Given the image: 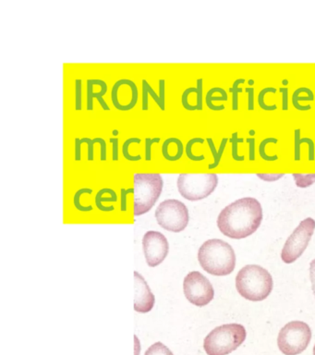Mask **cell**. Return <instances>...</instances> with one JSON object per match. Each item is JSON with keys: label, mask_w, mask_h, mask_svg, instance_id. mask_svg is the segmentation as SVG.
I'll list each match as a JSON object with an SVG mask.
<instances>
[{"label": "cell", "mask_w": 315, "mask_h": 355, "mask_svg": "<svg viewBox=\"0 0 315 355\" xmlns=\"http://www.w3.org/2000/svg\"><path fill=\"white\" fill-rule=\"evenodd\" d=\"M262 221V207L258 200L245 197L221 211L217 227L226 237L240 240L253 235L261 226Z\"/></svg>", "instance_id": "1"}, {"label": "cell", "mask_w": 315, "mask_h": 355, "mask_svg": "<svg viewBox=\"0 0 315 355\" xmlns=\"http://www.w3.org/2000/svg\"><path fill=\"white\" fill-rule=\"evenodd\" d=\"M201 268L213 276H228L236 266V254L228 243L219 239L206 241L198 252Z\"/></svg>", "instance_id": "2"}, {"label": "cell", "mask_w": 315, "mask_h": 355, "mask_svg": "<svg viewBox=\"0 0 315 355\" xmlns=\"http://www.w3.org/2000/svg\"><path fill=\"white\" fill-rule=\"evenodd\" d=\"M273 286V277L269 272L257 265L244 266L236 277L237 293L251 302L264 301L272 293Z\"/></svg>", "instance_id": "3"}, {"label": "cell", "mask_w": 315, "mask_h": 355, "mask_svg": "<svg viewBox=\"0 0 315 355\" xmlns=\"http://www.w3.org/2000/svg\"><path fill=\"white\" fill-rule=\"evenodd\" d=\"M246 336L242 324H228L215 327L204 338V351L207 355H228L244 343Z\"/></svg>", "instance_id": "4"}, {"label": "cell", "mask_w": 315, "mask_h": 355, "mask_svg": "<svg viewBox=\"0 0 315 355\" xmlns=\"http://www.w3.org/2000/svg\"><path fill=\"white\" fill-rule=\"evenodd\" d=\"M134 216L149 212L161 196L164 180L159 173H135Z\"/></svg>", "instance_id": "5"}, {"label": "cell", "mask_w": 315, "mask_h": 355, "mask_svg": "<svg viewBox=\"0 0 315 355\" xmlns=\"http://www.w3.org/2000/svg\"><path fill=\"white\" fill-rule=\"evenodd\" d=\"M217 184L218 176L215 173H181L177 180L179 193L192 202L211 196Z\"/></svg>", "instance_id": "6"}, {"label": "cell", "mask_w": 315, "mask_h": 355, "mask_svg": "<svg viewBox=\"0 0 315 355\" xmlns=\"http://www.w3.org/2000/svg\"><path fill=\"white\" fill-rule=\"evenodd\" d=\"M312 340V330L303 321H292L282 327L278 337L279 349L285 355H298L303 352Z\"/></svg>", "instance_id": "7"}, {"label": "cell", "mask_w": 315, "mask_h": 355, "mask_svg": "<svg viewBox=\"0 0 315 355\" xmlns=\"http://www.w3.org/2000/svg\"><path fill=\"white\" fill-rule=\"evenodd\" d=\"M154 216L157 223L168 232H183L189 224V210L183 202L176 199H168L157 207Z\"/></svg>", "instance_id": "8"}, {"label": "cell", "mask_w": 315, "mask_h": 355, "mask_svg": "<svg viewBox=\"0 0 315 355\" xmlns=\"http://www.w3.org/2000/svg\"><path fill=\"white\" fill-rule=\"evenodd\" d=\"M314 218H307L298 224L292 234L287 238L282 249L281 258L284 263H294L303 255L314 235Z\"/></svg>", "instance_id": "9"}, {"label": "cell", "mask_w": 315, "mask_h": 355, "mask_svg": "<svg viewBox=\"0 0 315 355\" xmlns=\"http://www.w3.org/2000/svg\"><path fill=\"white\" fill-rule=\"evenodd\" d=\"M183 293L188 301L198 307L206 306L215 297L211 282L199 271L190 272L185 277Z\"/></svg>", "instance_id": "10"}, {"label": "cell", "mask_w": 315, "mask_h": 355, "mask_svg": "<svg viewBox=\"0 0 315 355\" xmlns=\"http://www.w3.org/2000/svg\"><path fill=\"white\" fill-rule=\"evenodd\" d=\"M143 249L146 263L150 268H156L168 257L170 244L163 233L150 230L143 236Z\"/></svg>", "instance_id": "11"}, {"label": "cell", "mask_w": 315, "mask_h": 355, "mask_svg": "<svg viewBox=\"0 0 315 355\" xmlns=\"http://www.w3.org/2000/svg\"><path fill=\"white\" fill-rule=\"evenodd\" d=\"M139 99L136 83L129 79L117 80L111 90V102L118 111L134 110Z\"/></svg>", "instance_id": "12"}, {"label": "cell", "mask_w": 315, "mask_h": 355, "mask_svg": "<svg viewBox=\"0 0 315 355\" xmlns=\"http://www.w3.org/2000/svg\"><path fill=\"white\" fill-rule=\"evenodd\" d=\"M134 310L141 313L150 312L154 306L156 298L147 282L137 271H134Z\"/></svg>", "instance_id": "13"}, {"label": "cell", "mask_w": 315, "mask_h": 355, "mask_svg": "<svg viewBox=\"0 0 315 355\" xmlns=\"http://www.w3.org/2000/svg\"><path fill=\"white\" fill-rule=\"evenodd\" d=\"M162 155L165 160L170 162H176L184 154V146L179 138L170 137L164 141L162 144Z\"/></svg>", "instance_id": "14"}, {"label": "cell", "mask_w": 315, "mask_h": 355, "mask_svg": "<svg viewBox=\"0 0 315 355\" xmlns=\"http://www.w3.org/2000/svg\"><path fill=\"white\" fill-rule=\"evenodd\" d=\"M93 79H88L87 80V108L88 111H92L93 110V98L98 99L99 104H100L102 108L104 110L109 111L110 110L109 105L105 101L104 96L107 92V85L105 82L102 85L101 90L96 92L93 90Z\"/></svg>", "instance_id": "15"}, {"label": "cell", "mask_w": 315, "mask_h": 355, "mask_svg": "<svg viewBox=\"0 0 315 355\" xmlns=\"http://www.w3.org/2000/svg\"><path fill=\"white\" fill-rule=\"evenodd\" d=\"M117 202V193H116V191L111 188L101 189V190H99L98 193H96L95 198L96 207L102 211V212H112V211L115 210V207H113V205H111V207H106V205H104L105 202Z\"/></svg>", "instance_id": "16"}, {"label": "cell", "mask_w": 315, "mask_h": 355, "mask_svg": "<svg viewBox=\"0 0 315 355\" xmlns=\"http://www.w3.org/2000/svg\"><path fill=\"white\" fill-rule=\"evenodd\" d=\"M228 96L226 92L223 88L214 87L207 92L206 96V103L207 107L212 111H220L225 110V105H215L214 101H228Z\"/></svg>", "instance_id": "17"}, {"label": "cell", "mask_w": 315, "mask_h": 355, "mask_svg": "<svg viewBox=\"0 0 315 355\" xmlns=\"http://www.w3.org/2000/svg\"><path fill=\"white\" fill-rule=\"evenodd\" d=\"M314 94L311 89L307 87L298 88L292 94V104L296 110L298 111L311 110V105H303L300 104V101H314Z\"/></svg>", "instance_id": "18"}, {"label": "cell", "mask_w": 315, "mask_h": 355, "mask_svg": "<svg viewBox=\"0 0 315 355\" xmlns=\"http://www.w3.org/2000/svg\"><path fill=\"white\" fill-rule=\"evenodd\" d=\"M82 143L88 144V150H87V160L93 161V158H95V144L96 143L100 144L101 148V157L100 160L102 162L107 160V143L105 141V139L100 137H96L93 139L90 138H82Z\"/></svg>", "instance_id": "19"}, {"label": "cell", "mask_w": 315, "mask_h": 355, "mask_svg": "<svg viewBox=\"0 0 315 355\" xmlns=\"http://www.w3.org/2000/svg\"><path fill=\"white\" fill-rule=\"evenodd\" d=\"M207 144H208L210 151H211L213 157H214V162L209 164L208 168L214 169L217 168L220 164L221 158L223 157L224 151H225L226 144L229 141L228 138L224 137L221 141L220 146L218 150L215 148L214 141L212 138H206Z\"/></svg>", "instance_id": "20"}, {"label": "cell", "mask_w": 315, "mask_h": 355, "mask_svg": "<svg viewBox=\"0 0 315 355\" xmlns=\"http://www.w3.org/2000/svg\"><path fill=\"white\" fill-rule=\"evenodd\" d=\"M143 83H145L146 88H147V91L149 93V96L154 99V101H156L157 105H159L160 110L162 111H165V80L164 79L159 80V94L156 93V91L152 88V86L149 85L147 80H143Z\"/></svg>", "instance_id": "21"}, {"label": "cell", "mask_w": 315, "mask_h": 355, "mask_svg": "<svg viewBox=\"0 0 315 355\" xmlns=\"http://www.w3.org/2000/svg\"><path fill=\"white\" fill-rule=\"evenodd\" d=\"M93 190L90 188H82L79 189L78 191H76L75 194H74L73 197V205L74 207L76 208L77 210L80 211V212H91L93 211L92 205H82L81 202L82 196L84 194H92Z\"/></svg>", "instance_id": "22"}, {"label": "cell", "mask_w": 315, "mask_h": 355, "mask_svg": "<svg viewBox=\"0 0 315 355\" xmlns=\"http://www.w3.org/2000/svg\"><path fill=\"white\" fill-rule=\"evenodd\" d=\"M278 140L276 138L273 137H268L264 139L260 143L259 146V155L260 157H261L262 159H264V161H267V162H272V161H276L278 160V155H269L267 154V152H265V147H267V144H278Z\"/></svg>", "instance_id": "23"}, {"label": "cell", "mask_w": 315, "mask_h": 355, "mask_svg": "<svg viewBox=\"0 0 315 355\" xmlns=\"http://www.w3.org/2000/svg\"><path fill=\"white\" fill-rule=\"evenodd\" d=\"M204 143V139L200 137L192 138L188 141L186 146H185V154H186L187 157L189 158L190 160L195 161V162H200V161L206 159L204 155H195L192 153V146H195V144Z\"/></svg>", "instance_id": "24"}, {"label": "cell", "mask_w": 315, "mask_h": 355, "mask_svg": "<svg viewBox=\"0 0 315 355\" xmlns=\"http://www.w3.org/2000/svg\"><path fill=\"white\" fill-rule=\"evenodd\" d=\"M141 141H142V140H141L140 138L136 137L129 138L127 139L125 141H124L123 146V155L126 160L132 161V162H136V161L142 160V157H141V155H132L129 154V147L131 146V144H141Z\"/></svg>", "instance_id": "25"}, {"label": "cell", "mask_w": 315, "mask_h": 355, "mask_svg": "<svg viewBox=\"0 0 315 355\" xmlns=\"http://www.w3.org/2000/svg\"><path fill=\"white\" fill-rule=\"evenodd\" d=\"M229 141L231 143V157L233 158V160L237 161V162L244 161V155L239 154V144L243 143L244 140L242 138L237 137V132H234L232 135V137L229 139Z\"/></svg>", "instance_id": "26"}, {"label": "cell", "mask_w": 315, "mask_h": 355, "mask_svg": "<svg viewBox=\"0 0 315 355\" xmlns=\"http://www.w3.org/2000/svg\"><path fill=\"white\" fill-rule=\"evenodd\" d=\"M245 83V79L240 78L233 83L232 87L229 88V92L232 94V110H239V94L242 93V89L240 88V85Z\"/></svg>", "instance_id": "27"}, {"label": "cell", "mask_w": 315, "mask_h": 355, "mask_svg": "<svg viewBox=\"0 0 315 355\" xmlns=\"http://www.w3.org/2000/svg\"><path fill=\"white\" fill-rule=\"evenodd\" d=\"M292 176L298 188H308L315 182V174L293 173Z\"/></svg>", "instance_id": "28"}, {"label": "cell", "mask_w": 315, "mask_h": 355, "mask_svg": "<svg viewBox=\"0 0 315 355\" xmlns=\"http://www.w3.org/2000/svg\"><path fill=\"white\" fill-rule=\"evenodd\" d=\"M276 94V89L273 87H267L262 89V90L260 91V93L258 94V104L260 105V107L262 108V110L264 111H273L278 110V105L273 104V105H267L265 104L264 102V96L267 94Z\"/></svg>", "instance_id": "29"}, {"label": "cell", "mask_w": 315, "mask_h": 355, "mask_svg": "<svg viewBox=\"0 0 315 355\" xmlns=\"http://www.w3.org/2000/svg\"><path fill=\"white\" fill-rule=\"evenodd\" d=\"M145 355H174L173 352L162 343H156L149 347Z\"/></svg>", "instance_id": "30"}, {"label": "cell", "mask_w": 315, "mask_h": 355, "mask_svg": "<svg viewBox=\"0 0 315 355\" xmlns=\"http://www.w3.org/2000/svg\"><path fill=\"white\" fill-rule=\"evenodd\" d=\"M82 110V80H75V110Z\"/></svg>", "instance_id": "31"}, {"label": "cell", "mask_w": 315, "mask_h": 355, "mask_svg": "<svg viewBox=\"0 0 315 355\" xmlns=\"http://www.w3.org/2000/svg\"><path fill=\"white\" fill-rule=\"evenodd\" d=\"M197 93H196V107L197 111L203 110L204 80L200 78L197 80Z\"/></svg>", "instance_id": "32"}, {"label": "cell", "mask_w": 315, "mask_h": 355, "mask_svg": "<svg viewBox=\"0 0 315 355\" xmlns=\"http://www.w3.org/2000/svg\"><path fill=\"white\" fill-rule=\"evenodd\" d=\"M300 129H296L294 130V160L300 161L301 153H300Z\"/></svg>", "instance_id": "33"}, {"label": "cell", "mask_w": 315, "mask_h": 355, "mask_svg": "<svg viewBox=\"0 0 315 355\" xmlns=\"http://www.w3.org/2000/svg\"><path fill=\"white\" fill-rule=\"evenodd\" d=\"M161 141L159 137H154L153 139L146 137L145 138V160L151 161L152 159V146L154 144H159Z\"/></svg>", "instance_id": "34"}, {"label": "cell", "mask_w": 315, "mask_h": 355, "mask_svg": "<svg viewBox=\"0 0 315 355\" xmlns=\"http://www.w3.org/2000/svg\"><path fill=\"white\" fill-rule=\"evenodd\" d=\"M300 144L306 143L309 146V155L308 159L309 161H314L315 160V146L314 141L312 140L311 138L304 137L300 139Z\"/></svg>", "instance_id": "35"}, {"label": "cell", "mask_w": 315, "mask_h": 355, "mask_svg": "<svg viewBox=\"0 0 315 355\" xmlns=\"http://www.w3.org/2000/svg\"><path fill=\"white\" fill-rule=\"evenodd\" d=\"M121 211H127V196L129 193H134V189H121Z\"/></svg>", "instance_id": "36"}, {"label": "cell", "mask_w": 315, "mask_h": 355, "mask_svg": "<svg viewBox=\"0 0 315 355\" xmlns=\"http://www.w3.org/2000/svg\"><path fill=\"white\" fill-rule=\"evenodd\" d=\"M246 141L249 144V159L255 161V139L247 138Z\"/></svg>", "instance_id": "37"}, {"label": "cell", "mask_w": 315, "mask_h": 355, "mask_svg": "<svg viewBox=\"0 0 315 355\" xmlns=\"http://www.w3.org/2000/svg\"><path fill=\"white\" fill-rule=\"evenodd\" d=\"M279 91L282 94V110L287 111L289 110V89L282 87Z\"/></svg>", "instance_id": "38"}, {"label": "cell", "mask_w": 315, "mask_h": 355, "mask_svg": "<svg viewBox=\"0 0 315 355\" xmlns=\"http://www.w3.org/2000/svg\"><path fill=\"white\" fill-rule=\"evenodd\" d=\"M284 173L280 174H261L257 173V176L260 178V179L262 180H265V182H276L279 179H281L282 177H284Z\"/></svg>", "instance_id": "39"}, {"label": "cell", "mask_w": 315, "mask_h": 355, "mask_svg": "<svg viewBox=\"0 0 315 355\" xmlns=\"http://www.w3.org/2000/svg\"><path fill=\"white\" fill-rule=\"evenodd\" d=\"M142 88H143V97H142V110L143 111H146L149 110V93L147 91V88H146V86L145 83H142Z\"/></svg>", "instance_id": "40"}, {"label": "cell", "mask_w": 315, "mask_h": 355, "mask_svg": "<svg viewBox=\"0 0 315 355\" xmlns=\"http://www.w3.org/2000/svg\"><path fill=\"white\" fill-rule=\"evenodd\" d=\"M82 144L81 139L75 138V141H74V148H75V151H74V157H75L76 161L82 159Z\"/></svg>", "instance_id": "41"}, {"label": "cell", "mask_w": 315, "mask_h": 355, "mask_svg": "<svg viewBox=\"0 0 315 355\" xmlns=\"http://www.w3.org/2000/svg\"><path fill=\"white\" fill-rule=\"evenodd\" d=\"M109 141L112 144V160L118 161V139L110 138Z\"/></svg>", "instance_id": "42"}, {"label": "cell", "mask_w": 315, "mask_h": 355, "mask_svg": "<svg viewBox=\"0 0 315 355\" xmlns=\"http://www.w3.org/2000/svg\"><path fill=\"white\" fill-rule=\"evenodd\" d=\"M245 91L247 92L248 94V110H254V88L253 87H247L245 89Z\"/></svg>", "instance_id": "43"}, {"label": "cell", "mask_w": 315, "mask_h": 355, "mask_svg": "<svg viewBox=\"0 0 315 355\" xmlns=\"http://www.w3.org/2000/svg\"><path fill=\"white\" fill-rule=\"evenodd\" d=\"M309 277H311L312 293L315 296V259L309 263Z\"/></svg>", "instance_id": "44"}, {"label": "cell", "mask_w": 315, "mask_h": 355, "mask_svg": "<svg viewBox=\"0 0 315 355\" xmlns=\"http://www.w3.org/2000/svg\"><path fill=\"white\" fill-rule=\"evenodd\" d=\"M250 135H255V132H254L253 130H250Z\"/></svg>", "instance_id": "45"}, {"label": "cell", "mask_w": 315, "mask_h": 355, "mask_svg": "<svg viewBox=\"0 0 315 355\" xmlns=\"http://www.w3.org/2000/svg\"><path fill=\"white\" fill-rule=\"evenodd\" d=\"M113 132H114V133H113V135H118V130H113Z\"/></svg>", "instance_id": "46"}, {"label": "cell", "mask_w": 315, "mask_h": 355, "mask_svg": "<svg viewBox=\"0 0 315 355\" xmlns=\"http://www.w3.org/2000/svg\"><path fill=\"white\" fill-rule=\"evenodd\" d=\"M282 83H283V85H287V80H284L283 82H282Z\"/></svg>", "instance_id": "47"}, {"label": "cell", "mask_w": 315, "mask_h": 355, "mask_svg": "<svg viewBox=\"0 0 315 355\" xmlns=\"http://www.w3.org/2000/svg\"><path fill=\"white\" fill-rule=\"evenodd\" d=\"M250 83H251V85H253V80H250Z\"/></svg>", "instance_id": "48"}, {"label": "cell", "mask_w": 315, "mask_h": 355, "mask_svg": "<svg viewBox=\"0 0 315 355\" xmlns=\"http://www.w3.org/2000/svg\"><path fill=\"white\" fill-rule=\"evenodd\" d=\"M314 355H315V345L314 347Z\"/></svg>", "instance_id": "49"}]
</instances>
